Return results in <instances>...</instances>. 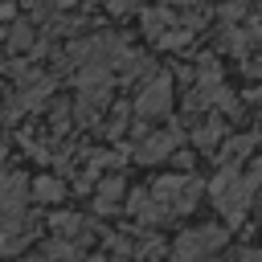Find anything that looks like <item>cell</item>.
<instances>
[{"mask_svg":"<svg viewBox=\"0 0 262 262\" xmlns=\"http://www.w3.org/2000/svg\"><path fill=\"white\" fill-rule=\"evenodd\" d=\"M258 176H262V164L250 172V180H246V176H237V172H225V176L213 184L217 209H221L229 221H237V217L246 213V205H250V196H254V184H258Z\"/></svg>","mask_w":262,"mask_h":262,"instance_id":"1","label":"cell"},{"mask_svg":"<svg viewBox=\"0 0 262 262\" xmlns=\"http://www.w3.org/2000/svg\"><path fill=\"white\" fill-rule=\"evenodd\" d=\"M225 242V229H213V225H205L201 233H188V237H180L176 242V254H205V250H217Z\"/></svg>","mask_w":262,"mask_h":262,"instance_id":"2","label":"cell"},{"mask_svg":"<svg viewBox=\"0 0 262 262\" xmlns=\"http://www.w3.org/2000/svg\"><path fill=\"white\" fill-rule=\"evenodd\" d=\"M20 205H25V180L20 176H4L0 180V213L12 217V213H20Z\"/></svg>","mask_w":262,"mask_h":262,"instance_id":"3","label":"cell"},{"mask_svg":"<svg viewBox=\"0 0 262 262\" xmlns=\"http://www.w3.org/2000/svg\"><path fill=\"white\" fill-rule=\"evenodd\" d=\"M160 111H168V78H156L139 94V115H160Z\"/></svg>","mask_w":262,"mask_h":262,"instance_id":"4","label":"cell"},{"mask_svg":"<svg viewBox=\"0 0 262 262\" xmlns=\"http://www.w3.org/2000/svg\"><path fill=\"white\" fill-rule=\"evenodd\" d=\"M33 192H37V201H61V180H49V176H41V180L33 184Z\"/></svg>","mask_w":262,"mask_h":262,"instance_id":"5","label":"cell"},{"mask_svg":"<svg viewBox=\"0 0 262 262\" xmlns=\"http://www.w3.org/2000/svg\"><path fill=\"white\" fill-rule=\"evenodd\" d=\"M119 192H123V184H119V180H115V184H102V201H98V209L119 205Z\"/></svg>","mask_w":262,"mask_h":262,"instance_id":"6","label":"cell"},{"mask_svg":"<svg viewBox=\"0 0 262 262\" xmlns=\"http://www.w3.org/2000/svg\"><path fill=\"white\" fill-rule=\"evenodd\" d=\"M217 135H221V127H217V123H205L196 139H201V143H217Z\"/></svg>","mask_w":262,"mask_h":262,"instance_id":"7","label":"cell"},{"mask_svg":"<svg viewBox=\"0 0 262 262\" xmlns=\"http://www.w3.org/2000/svg\"><path fill=\"white\" fill-rule=\"evenodd\" d=\"M111 4V12H123V8H131V0H106Z\"/></svg>","mask_w":262,"mask_h":262,"instance_id":"8","label":"cell"}]
</instances>
